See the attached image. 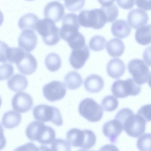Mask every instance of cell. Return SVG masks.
I'll return each instance as SVG.
<instances>
[{
    "label": "cell",
    "instance_id": "obj_1",
    "mask_svg": "<svg viewBox=\"0 0 151 151\" xmlns=\"http://www.w3.org/2000/svg\"><path fill=\"white\" fill-rule=\"evenodd\" d=\"M115 119L122 124L123 129L129 136L138 137L145 130L146 122L139 114H134L128 108L120 109L116 114Z\"/></svg>",
    "mask_w": 151,
    "mask_h": 151
},
{
    "label": "cell",
    "instance_id": "obj_2",
    "mask_svg": "<svg viewBox=\"0 0 151 151\" xmlns=\"http://www.w3.org/2000/svg\"><path fill=\"white\" fill-rule=\"evenodd\" d=\"M26 134L30 140L45 145L52 143L55 138V131L52 127L37 121L32 122L28 125Z\"/></svg>",
    "mask_w": 151,
    "mask_h": 151
},
{
    "label": "cell",
    "instance_id": "obj_3",
    "mask_svg": "<svg viewBox=\"0 0 151 151\" xmlns=\"http://www.w3.org/2000/svg\"><path fill=\"white\" fill-rule=\"evenodd\" d=\"M66 139L70 145L78 147L84 150L90 149L95 145L96 137L94 132L88 129L81 130L73 128L66 134Z\"/></svg>",
    "mask_w": 151,
    "mask_h": 151
},
{
    "label": "cell",
    "instance_id": "obj_4",
    "mask_svg": "<svg viewBox=\"0 0 151 151\" xmlns=\"http://www.w3.org/2000/svg\"><path fill=\"white\" fill-rule=\"evenodd\" d=\"M78 17L80 25L84 27L99 29L103 28L107 22L106 16L101 8L83 10Z\"/></svg>",
    "mask_w": 151,
    "mask_h": 151
},
{
    "label": "cell",
    "instance_id": "obj_5",
    "mask_svg": "<svg viewBox=\"0 0 151 151\" xmlns=\"http://www.w3.org/2000/svg\"><path fill=\"white\" fill-rule=\"evenodd\" d=\"M36 30L47 45H54L60 41V29L50 19L45 18L39 20L36 24Z\"/></svg>",
    "mask_w": 151,
    "mask_h": 151
},
{
    "label": "cell",
    "instance_id": "obj_6",
    "mask_svg": "<svg viewBox=\"0 0 151 151\" xmlns=\"http://www.w3.org/2000/svg\"><path fill=\"white\" fill-rule=\"evenodd\" d=\"M33 115L35 119L39 121L51 122L58 126L63 123L60 110L53 106L44 104L37 105L33 109Z\"/></svg>",
    "mask_w": 151,
    "mask_h": 151
},
{
    "label": "cell",
    "instance_id": "obj_7",
    "mask_svg": "<svg viewBox=\"0 0 151 151\" xmlns=\"http://www.w3.org/2000/svg\"><path fill=\"white\" fill-rule=\"evenodd\" d=\"M78 111L81 116L92 122L99 121L103 115L102 108L91 98L83 100L79 104Z\"/></svg>",
    "mask_w": 151,
    "mask_h": 151
},
{
    "label": "cell",
    "instance_id": "obj_8",
    "mask_svg": "<svg viewBox=\"0 0 151 151\" xmlns=\"http://www.w3.org/2000/svg\"><path fill=\"white\" fill-rule=\"evenodd\" d=\"M141 90L140 85L137 84L132 78L125 80H117L111 87L112 93L119 98H124L131 95L136 96L140 93Z\"/></svg>",
    "mask_w": 151,
    "mask_h": 151
},
{
    "label": "cell",
    "instance_id": "obj_9",
    "mask_svg": "<svg viewBox=\"0 0 151 151\" xmlns=\"http://www.w3.org/2000/svg\"><path fill=\"white\" fill-rule=\"evenodd\" d=\"M80 26L78 17L76 14H66L63 19L62 26L60 29V37L67 42L79 33Z\"/></svg>",
    "mask_w": 151,
    "mask_h": 151
},
{
    "label": "cell",
    "instance_id": "obj_10",
    "mask_svg": "<svg viewBox=\"0 0 151 151\" xmlns=\"http://www.w3.org/2000/svg\"><path fill=\"white\" fill-rule=\"evenodd\" d=\"M127 68L133 79L137 84L140 85L146 83L150 76L149 68L141 60L134 59L129 63Z\"/></svg>",
    "mask_w": 151,
    "mask_h": 151
},
{
    "label": "cell",
    "instance_id": "obj_11",
    "mask_svg": "<svg viewBox=\"0 0 151 151\" xmlns=\"http://www.w3.org/2000/svg\"><path fill=\"white\" fill-rule=\"evenodd\" d=\"M42 91L45 97L51 102L61 99L66 92L65 84L58 81H53L45 84L43 87Z\"/></svg>",
    "mask_w": 151,
    "mask_h": 151
},
{
    "label": "cell",
    "instance_id": "obj_12",
    "mask_svg": "<svg viewBox=\"0 0 151 151\" xmlns=\"http://www.w3.org/2000/svg\"><path fill=\"white\" fill-rule=\"evenodd\" d=\"M0 62L7 61L17 64L25 55V52L21 48L10 47L6 43L1 41Z\"/></svg>",
    "mask_w": 151,
    "mask_h": 151
},
{
    "label": "cell",
    "instance_id": "obj_13",
    "mask_svg": "<svg viewBox=\"0 0 151 151\" xmlns=\"http://www.w3.org/2000/svg\"><path fill=\"white\" fill-rule=\"evenodd\" d=\"M13 109L20 113H24L30 110L33 105V100L29 94L23 92L16 93L12 101Z\"/></svg>",
    "mask_w": 151,
    "mask_h": 151
},
{
    "label": "cell",
    "instance_id": "obj_14",
    "mask_svg": "<svg viewBox=\"0 0 151 151\" xmlns=\"http://www.w3.org/2000/svg\"><path fill=\"white\" fill-rule=\"evenodd\" d=\"M37 38L34 31L30 30L23 31L18 39L19 46L27 52H30L36 47Z\"/></svg>",
    "mask_w": 151,
    "mask_h": 151
},
{
    "label": "cell",
    "instance_id": "obj_15",
    "mask_svg": "<svg viewBox=\"0 0 151 151\" xmlns=\"http://www.w3.org/2000/svg\"><path fill=\"white\" fill-rule=\"evenodd\" d=\"M88 47L86 45L83 47L72 50L69 57V61L74 69H78L82 68L89 56Z\"/></svg>",
    "mask_w": 151,
    "mask_h": 151
},
{
    "label": "cell",
    "instance_id": "obj_16",
    "mask_svg": "<svg viewBox=\"0 0 151 151\" xmlns=\"http://www.w3.org/2000/svg\"><path fill=\"white\" fill-rule=\"evenodd\" d=\"M65 13L63 6L57 1L49 3L44 9V15L46 18L50 19L56 23L63 17Z\"/></svg>",
    "mask_w": 151,
    "mask_h": 151
},
{
    "label": "cell",
    "instance_id": "obj_17",
    "mask_svg": "<svg viewBox=\"0 0 151 151\" xmlns=\"http://www.w3.org/2000/svg\"><path fill=\"white\" fill-rule=\"evenodd\" d=\"M123 130L122 124L115 119L105 123L103 127L104 134L113 143L116 142L117 138Z\"/></svg>",
    "mask_w": 151,
    "mask_h": 151
},
{
    "label": "cell",
    "instance_id": "obj_18",
    "mask_svg": "<svg viewBox=\"0 0 151 151\" xmlns=\"http://www.w3.org/2000/svg\"><path fill=\"white\" fill-rule=\"evenodd\" d=\"M149 17L147 13L142 9H136L128 13L127 20L129 26L135 29L144 26L147 23Z\"/></svg>",
    "mask_w": 151,
    "mask_h": 151
},
{
    "label": "cell",
    "instance_id": "obj_19",
    "mask_svg": "<svg viewBox=\"0 0 151 151\" xmlns=\"http://www.w3.org/2000/svg\"><path fill=\"white\" fill-rule=\"evenodd\" d=\"M19 71L25 75H30L36 70L37 63L35 57L29 52H25L20 60L16 64Z\"/></svg>",
    "mask_w": 151,
    "mask_h": 151
},
{
    "label": "cell",
    "instance_id": "obj_20",
    "mask_svg": "<svg viewBox=\"0 0 151 151\" xmlns=\"http://www.w3.org/2000/svg\"><path fill=\"white\" fill-rule=\"evenodd\" d=\"M126 67L124 62L120 59L114 58L108 62L106 71L108 75L113 78L118 79L124 73Z\"/></svg>",
    "mask_w": 151,
    "mask_h": 151
},
{
    "label": "cell",
    "instance_id": "obj_21",
    "mask_svg": "<svg viewBox=\"0 0 151 151\" xmlns=\"http://www.w3.org/2000/svg\"><path fill=\"white\" fill-rule=\"evenodd\" d=\"M84 84L86 89L92 93H97L103 88L104 82L100 76L92 74L88 76L85 79Z\"/></svg>",
    "mask_w": 151,
    "mask_h": 151
},
{
    "label": "cell",
    "instance_id": "obj_22",
    "mask_svg": "<svg viewBox=\"0 0 151 151\" xmlns=\"http://www.w3.org/2000/svg\"><path fill=\"white\" fill-rule=\"evenodd\" d=\"M111 31L114 36L124 38L130 35L131 28L126 20L118 19L112 23Z\"/></svg>",
    "mask_w": 151,
    "mask_h": 151
},
{
    "label": "cell",
    "instance_id": "obj_23",
    "mask_svg": "<svg viewBox=\"0 0 151 151\" xmlns=\"http://www.w3.org/2000/svg\"><path fill=\"white\" fill-rule=\"evenodd\" d=\"M39 19L38 17L33 13L26 14L19 18L18 26L23 31L30 30L35 31L36 30V24Z\"/></svg>",
    "mask_w": 151,
    "mask_h": 151
},
{
    "label": "cell",
    "instance_id": "obj_24",
    "mask_svg": "<svg viewBox=\"0 0 151 151\" xmlns=\"http://www.w3.org/2000/svg\"><path fill=\"white\" fill-rule=\"evenodd\" d=\"M28 81L25 76L20 74L14 75L8 81L9 88L14 92L22 91L27 87Z\"/></svg>",
    "mask_w": 151,
    "mask_h": 151
},
{
    "label": "cell",
    "instance_id": "obj_25",
    "mask_svg": "<svg viewBox=\"0 0 151 151\" xmlns=\"http://www.w3.org/2000/svg\"><path fill=\"white\" fill-rule=\"evenodd\" d=\"M125 45L122 40L114 38L109 40L106 43V50L111 57H118L121 56L124 52Z\"/></svg>",
    "mask_w": 151,
    "mask_h": 151
},
{
    "label": "cell",
    "instance_id": "obj_26",
    "mask_svg": "<svg viewBox=\"0 0 151 151\" xmlns=\"http://www.w3.org/2000/svg\"><path fill=\"white\" fill-rule=\"evenodd\" d=\"M21 116L18 112L10 110L3 115L2 120L3 126L7 129H12L17 127L20 123Z\"/></svg>",
    "mask_w": 151,
    "mask_h": 151
},
{
    "label": "cell",
    "instance_id": "obj_27",
    "mask_svg": "<svg viewBox=\"0 0 151 151\" xmlns=\"http://www.w3.org/2000/svg\"><path fill=\"white\" fill-rule=\"evenodd\" d=\"M137 42L142 45H146L151 43V24L141 27L137 29L135 33Z\"/></svg>",
    "mask_w": 151,
    "mask_h": 151
},
{
    "label": "cell",
    "instance_id": "obj_28",
    "mask_svg": "<svg viewBox=\"0 0 151 151\" xmlns=\"http://www.w3.org/2000/svg\"><path fill=\"white\" fill-rule=\"evenodd\" d=\"M64 83L69 89L74 90L79 88L81 85L83 80L81 75L75 71H71L66 74L64 78Z\"/></svg>",
    "mask_w": 151,
    "mask_h": 151
},
{
    "label": "cell",
    "instance_id": "obj_29",
    "mask_svg": "<svg viewBox=\"0 0 151 151\" xmlns=\"http://www.w3.org/2000/svg\"><path fill=\"white\" fill-rule=\"evenodd\" d=\"M45 63L47 68L51 72H55L60 67L61 61L58 55L54 52L48 54L46 57Z\"/></svg>",
    "mask_w": 151,
    "mask_h": 151
},
{
    "label": "cell",
    "instance_id": "obj_30",
    "mask_svg": "<svg viewBox=\"0 0 151 151\" xmlns=\"http://www.w3.org/2000/svg\"><path fill=\"white\" fill-rule=\"evenodd\" d=\"M106 40L103 37L96 35L92 37L89 42V46L92 50L99 51L104 49L105 47Z\"/></svg>",
    "mask_w": 151,
    "mask_h": 151
},
{
    "label": "cell",
    "instance_id": "obj_31",
    "mask_svg": "<svg viewBox=\"0 0 151 151\" xmlns=\"http://www.w3.org/2000/svg\"><path fill=\"white\" fill-rule=\"evenodd\" d=\"M101 105L105 110L112 111L116 110L118 107V101L112 95H108L104 98L101 102Z\"/></svg>",
    "mask_w": 151,
    "mask_h": 151
},
{
    "label": "cell",
    "instance_id": "obj_32",
    "mask_svg": "<svg viewBox=\"0 0 151 151\" xmlns=\"http://www.w3.org/2000/svg\"><path fill=\"white\" fill-rule=\"evenodd\" d=\"M137 146L140 150L151 151V133L144 134L139 137Z\"/></svg>",
    "mask_w": 151,
    "mask_h": 151
},
{
    "label": "cell",
    "instance_id": "obj_33",
    "mask_svg": "<svg viewBox=\"0 0 151 151\" xmlns=\"http://www.w3.org/2000/svg\"><path fill=\"white\" fill-rule=\"evenodd\" d=\"M101 8L106 16L107 22H113L117 18L119 14V10L115 5L113 4L107 6H102Z\"/></svg>",
    "mask_w": 151,
    "mask_h": 151
},
{
    "label": "cell",
    "instance_id": "obj_34",
    "mask_svg": "<svg viewBox=\"0 0 151 151\" xmlns=\"http://www.w3.org/2000/svg\"><path fill=\"white\" fill-rule=\"evenodd\" d=\"M70 145L68 141L61 139H57L52 144L50 150L70 151Z\"/></svg>",
    "mask_w": 151,
    "mask_h": 151
},
{
    "label": "cell",
    "instance_id": "obj_35",
    "mask_svg": "<svg viewBox=\"0 0 151 151\" xmlns=\"http://www.w3.org/2000/svg\"><path fill=\"white\" fill-rule=\"evenodd\" d=\"M14 68L12 65L5 63L1 65L0 67V80H6L12 76L14 73Z\"/></svg>",
    "mask_w": 151,
    "mask_h": 151
},
{
    "label": "cell",
    "instance_id": "obj_36",
    "mask_svg": "<svg viewBox=\"0 0 151 151\" xmlns=\"http://www.w3.org/2000/svg\"><path fill=\"white\" fill-rule=\"evenodd\" d=\"M85 0H64L65 8L72 12L81 10L83 6Z\"/></svg>",
    "mask_w": 151,
    "mask_h": 151
},
{
    "label": "cell",
    "instance_id": "obj_37",
    "mask_svg": "<svg viewBox=\"0 0 151 151\" xmlns=\"http://www.w3.org/2000/svg\"><path fill=\"white\" fill-rule=\"evenodd\" d=\"M137 114L142 116L146 122L151 121V104L145 105L141 107Z\"/></svg>",
    "mask_w": 151,
    "mask_h": 151
},
{
    "label": "cell",
    "instance_id": "obj_38",
    "mask_svg": "<svg viewBox=\"0 0 151 151\" xmlns=\"http://www.w3.org/2000/svg\"><path fill=\"white\" fill-rule=\"evenodd\" d=\"M116 2L120 7L125 9H131L135 4V0H116Z\"/></svg>",
    "mask_w": 151,
    "mask_h": 151
},
{
    "label": "cell",
    "instance_id": "obj_39",
    "mask_svg": "<svg viewBox=\"0 0 151 151\" xmlns=\"http://www.w3.org/2000/svg\"><path fill=\"white\" fill-rule=\"evenodd\" d=\"M136 4L140 9L146 11L151 10V0H136Z\"/></svg>",
    "mask_w": 151,
    "mask_h": 151
},
{
    "label": "cell",
    "instance_id": "obj_40",
    "mask_svg": "<svg viewBox=\"0 0 151 151\" xmlns=\"http://www.w3.org/2000/svg\"><path fill=\"white\" fill-rule=\"evenodd\" d=\"M143 59L148 65L151 66V47H147L144 50Z\"/></svg>",
    "mask_w": 151,
    "mask_h": 151
},
{
    "label": "cell",
    "instance_id": "obj_41",
    "mask_svg": "<svg viewBox=\"0 0 151 151\" xmlns=\"http://www.w3.org/2000/svg\"><path fill=\"white\" fill-rule=\"evenodd\" d=\"M116 0H98L102 6H107L113 4Z\"/></svg>",
    "mask_w": 151,
    "mask_h": 151
},
{
    "label": "cell",
    "instance_id": "obj_42",
    "mask_svg": "<svg viewBox=\"0 0 151 151\" xmlns=\"http://www.w3.org/2000/svg\"><path fill=\"white\" fill-rule=\"evenodd\" d=\"M148 84L149 86L151 88V73L150 75V78L148 81Z\"/></svg>",
    "mask_w": 151,
    "mask_h": 151
},
{
    "label": "cell",
    "instance_id": "obj_43",
    "mask_svg": "<svg viewBox=\"0 0 151 151\" xmlns=\"http://www.w3.org/2000/svg\"><path fill=\"white\" fill-rule=\"evenodd\" d=\"M27 0V1H34L35 0Z\"/></svg>",
    "mask_w": 151,
    "mask_h": 151
}]
</instances>
